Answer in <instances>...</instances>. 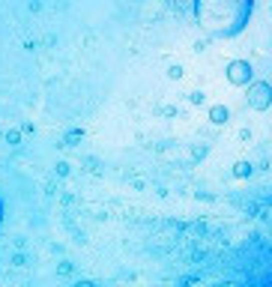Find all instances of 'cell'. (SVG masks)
<instances>
[{"mask_svg":"<svg viewBox=\"0 0 272 287\" xmlns=\"http://www.w3.org/2000/svg\"><path fill=\"white\" fill-rule=\"evenodd\" d=\"M195 12L204 24V30L210 36L228 39L234 33H240L252 15V3L246 0H213V3H195Z\"/></svg>","mask_w":272,"mask_h":287,"instance_id":"obj_1","label":"cell"},{"mask_svg":"<svg viewBox=\"0 0 272 287\" xmlns=\"http://www.w3.org/2000/svg\"><path fill=\"white\" fill-rule=\"evenodd\" d=\"M246 99H249V105L255 111H270L272 108V84L270 81H252Z\"/></svg>","mask_w":272,"mask_h":287,"instance_id":"obj_2","label":"cell"},{"mask_svg":"<svg viewBox=\"0 0 272 287\" xmlns=\"http://www.w3.org/2000/svg\"><path fill=\"white\" fill-rule=\"evenodd\" d=\"M225 75H228V81L234 87H249L255 81V66L249 60H231L228 69H225Z\"/></svg>","mask_w":272,"mask_h":287,"instance_id":"obj_3","label":"cell"},{"mask_svg":"<svg viewBox=\"0 0 272 287\" xmlns=\"http://www.w3.org/2000/svg\"><path fill=\"white\" fill-rule=\"evenodd\" d=\"M228 120H231V108L228 105H213L210 108V123L213 126H225Z\"/></svg>","mask_w":272,"mask_h":287,"instance_id":"obj_4","label":"cell"},{"mask_svg":"<svg viewBox=\"0 0 272 287\" xmlns=\"http://www.w3.org/2000/svg\"><path fill=\"white\" fill-rule=\"evenodd\" d=\"M252 171H255L252 162H237V165H234V177H240V180H249Z\"/></svg>","mask_w":272,"mask_h":287,"instance_id":"obj_5","label":"cell"},{"mask_svg":"<svg viewBox=\"0 0 272 287\" xmlns=\"http://www.w3.org/2000/svg\"><path fill=\"white\" fill-rule=\"evenodd\" d=\"M189 102H192V105H204V102H207V93H204V90H195V93H189Z\"/></svg>","mask_w":272,"mask_h":287,"instance_id":"obj_6","label":"cell"},{"mask_svg":"<svg viewBox=\"0 0 272 287\" xmlns=\"http://www.w3.org/2000/svg\"><path fill=\"white\" fill-rule=\"evenodd\" d=\"M6 144H12V147L21 144V132H18V129H9V132H6Z\"/></svg>","mask_w":272,"mask_h":287,"instance_id":"obj_7","label":"cell"},{"mask_svg":"<svg viewBox=\"0 0 272 287\" xmlns=\"http://www.w3.org/2000/svg\"><path fill=\"white\" fill-rule=\"evenodd\" d=\"M168 78H171V81H180V78H183V66H171V69H168Z\"/></svg>","mask_w":272,"mask_h":287,"instance_id":"obj_8","label":"cell"},{"mask_svg":"<svg viewBox=\"0 0 272 287\" xmlns=\"http://www.w3.org/2000/svg\"><path fill=\"white\" fill-rule=\"evenodd\" d=\"M24 264H27V258H24V255H15V258H12V267H24Z\"/></svg>","mask_w":272,"mask_h":287,"instance_id":"obj_9","label":"cell"},{"mask_svg":"<svg viewBox=\"0 0 272 287\" xmlns=\"http://www.w3.org/2000/svg\"><path fill=\"white\" fill-rule=\"evenodd\" d=\"M57 174H60V177H66V174H69V165H66V162H60V165H57Z\"/></svg>","mask_w":272,"mask_h":287,"instance_id":"obj_10","label":"cell"},{"mask_svg":"<svg viewBox=\"0 0 272 287\" xmlns=\"http://www.w3.org/2000/svg\"><path fill=\"white\" fill-rule=\"evenodd\" d=\"M57 273H60V276H69V273H72V267H69V264H60V267H57Z\"/></svg>","mask_w":272,"mask_h":287,"instance_id":"obj_11","label":"cell"},{"mask_svg":"<svg viewBox=\"0 0 272 287\" xmlns=\"http://www.w3.org/2000/svg\"><path fill=\"white\" fill-rule=\"evenodd\" d=\"M72 287H96V285H93V282H87V279H81V282H75Z\"/></svg>","mask_w":272,"mask_h":287,"instance_id":"obj_12","label":"cell"},{"mask_svg":"<svg viewBox=\"0 0 272 287\" xmlns=\"http://www.w3.org/2000/svg\"><path fill=\"white\" fill-rule=\"evenodd\" d=\"M0 222H3V201H0Z\"/></svg>","mask_w":272,"mask_h":287,"instance_id":"obj_13","label":"cell"}]
</instances>
